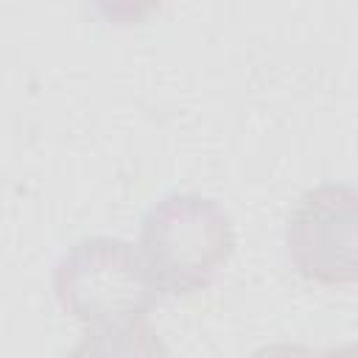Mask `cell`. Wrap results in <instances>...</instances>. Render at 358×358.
<instances>
[{"label":"cell","mask_w":358,"mask_h":358,"mask_svg":"<svg viewBox=\"0 0 358 358\" xmlns=\"http://www.w3.org/2000/svg\"><path fill=\"white\" fill-rule=\"evenodd\" d=\"M53 288L62 308L95 338L140 336L162 294L131 243L101 235L76 243L59 260Z\"/></svg>","instance_id":"6da1fadb"},{"label":"cell","mask_w":358,"mask_h":358,"mask_svg":"<svg viewBox=\"0 0 358 358\" xmlns=\"http://www.w3.org/2000/svg\"><path fill=\"white\" fill-rule=\"evenodd\" d=\"M232 246V221L224 207L193 193H179L145 213L137 252L162 294H190L224 268Z\"/></svg>","instance_id":"7a4b0ae2"},{"label":"cell","mask_w":358,"mask_h":358,"mask_svg":"<svg viewBox=\"0 0 358 358\" xmlns=\"http://www.w3.org/2000/svg\"><path fill=\"white\" fill-rule=\"evenodd\" d=\"M288 252L296 268L322 282L355 277V196L347 187L308 193L288 224Z\"/></svg>","instance_id":"3957f363"},{"label":"cell","mask_w":358,"mask_h":358,"mask_svg":"<svg viewBox=\"0 0 358 358\" xmlns=\"http://www.w3.org/2000/svg\"><path fill=\"white\" fill-rule=\"evenodd\" d=\"M95 3L109 20H120V22H137L151 8L159 6V0H95Z\"/></svg>","instance_id":"277c9868"}]
</instances>
